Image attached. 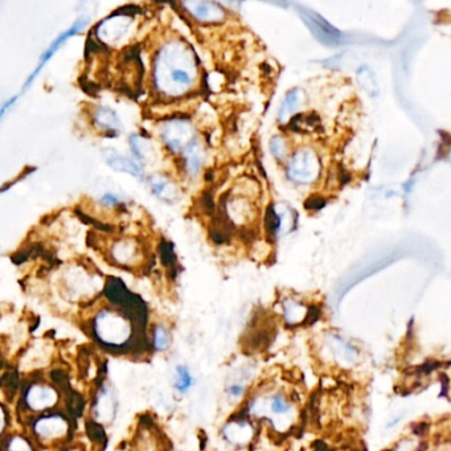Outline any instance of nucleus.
Instances as JSON below:
<instances>
[{"label": "nucleus", "instance_id": "f257e3e1", "mask_svg": "<svg viewBox=\"0 0 451 451\" xmlns=\"http://www.w3.org/2000/svg\"><path fill=\"white\" fill-rule=\"evenodd\" d=\"M197 78V61L193 52L182 42L166 44L158 53L154 80L166 96L180 97L193 87Z\"/></svg>", "mask_w": 451, "mask_h": 451}, {"label": "nucleus", "instance_id": "f03ea898", "mask_svg": "<svg viewBox=\"0 0 451 451\" xmlns=\"http://www.w3.org/2000/svg\"><path fill=\"white\" fill-rule=\"evenodd\" d=\"M93 330L97 340L110 347H122L129 343L132 327L127 318L114 310H102L93 323Z\"/></svg>", "mask_w": 451, "mask_h": 451}, {"label": "nucleus", "instance_id": "7ed1b4c3", "mask_svg": "<svg viewBox=\"0 0 451 451\" xmlns=\"http://www.w3.org/2000/svg\"><path fill=\"white\" fill-rule=\"evenodd\" d=\"M161 138L166 145L176 154H183L187 145L197 138L192 125L184 119H171L161 129Z\"/></svg>", "mask_w": 451, "mask_h": 451}, {"label": "nucleus", "instance_id": "20e7f679", "mask_svg": "<svg viewBox=\"0 0 451 451\" xmlns=\"http://www.w3.org/2000/svg\"><path fill=\"white\" fill-rule=\"evenodd\" d=\"M319 174V160L311 150H301L294 154L289 163L288 175L294 182L310 183Z\"/></svg>", "mask_w": 451, "mask_h": 451}, {"label": "nucleus", "instance_id": "39448f33", "mask_svg": "<svg viewBox=\"0 0 451 451\" xmlns=\"http://www.w3.org/2000/svg\"><path fill=\"white\" fill-rule=\"evenodd\" d=\"M87 21H89V17H87V16H82V17H80L77 21H74V24H73L71 28L67 29V30H64L61 35H58V39H56L53 43L51 44V45L46 48V51H45L43 55H42V58H40L39 62H37L36 69H35L33 72L30 73L28 80H27L26 84H24V87H23V90H21V93H24V91H26L32 84H33V81L36 80V77L39 76V73L42 72V69H43L44 67L46 65V62L55 56V53L58 52V49H60L64 44L67 43L71 37H73L74 35H77L81 29L87 27Z\"/></svg>", "mask_w": 451, "mask_h": 451}, {"label": "nucleus", "instance_id": "423d86ee", "mask_svg": "<svg viewBox=\"0 0 451 451\" xmlns=\"http://www.w3.org/2000/svg\"><path fill=\"white\" fill-rule=\"evenodd\" d=\"M68 430V422L60 414L43 416L33 423V433L42 442L60 441L67 436Z\"/></svg>", "mask_w": 451, "mask_h": 451}, {"label": "nucleus", "instance_id": "0eeeda50", "mask_svg": "<svg viewBox=\"0 0 451 451\" xmlns=\"http://www.w3.org/2000/svg\"><path fill=\"white\" fill-rule=\"evenodd\" d=\"M291 407L289 401L281 396V394H274L269 398L265 400H256L253 401L251 407H250V412L254 416H265L266 418L270 420H281L285 417L290 416Z\"/></svg>", "mask_w": 451, "mask_h": 451}, {"label": "nucleus", "instance_id": "6e6552de", "mask_svg": "<svg viewBox=\"0 0 451 451\" xmlns=\"http://www.w3.org/2000/svg\"><path fill=\"white\" fill-rule=\"evenodd\" d=\"M131 26V19L127 14L112 15L105 19L97 28V37L105 44H116L125 37Z\"/></svg>", "mask_w": 451, "mask_h": 451}, {"label": "nucleus", "instance_id": "1a4fd4ad", "mask_svg": "<svg viewBox=\"0 0 451 451\" xmlns=\"http://www.w3.org/2000/svg\"><path fill=\"white\" fill-rule=\"evenodd\" d=\"M58 394L48 385H30L24 394V403L33 412H43L58 404Z\"/></svg>", "mask_w": 451, "mask_h": 451}, {"label": "nucleus", "instance_id": "9d476101", "mask_svg": "<svg viewBox=\"0 0 451 451\" xmlns=\"http://www.w3.org/2000/svg\"><path fill=\"white\" fill-rule=\"evenodd\" d=\"M182 6L199 23H218L225 19V10L215 1H189Z\"/></svg>", "mask_w": 451, "mask_h": 451}, {"label": "nucleus", "instance_id": "9b49d317", "mask_svg": "<svg viewBox=\"0 0 451 451\" xmlns=\"http://www.w3.org/2000/svg\"><path fill=\"white\" fill-rule=\"evenodd\" d=\"M103 158L106 164L113 168L114 171L118 173H125V174L131 175L134 177H136L138 180H143L145 179V170H143V164L139 160L135 158H129L123 154H119L114 150L109 148L103 152Z\"/></svg>", "mask_w": 451, "mask_h": 451}, {"label": "nucleus", "instance_id": "f8f14e48", "mask_svg": "<svg viewBox=\"0 0 451 451\" xmlns=\"http://www.w3.org/2000/svg\"><path fill=\"white\" fill-rule=\"evenodd\" d=\"M94 125L107 136H116L122 130V122L116 112L107 106H98L93 116Z\"/></svg>", "mask_w": 451, "mask_h": 451}, {"label": "nucleus", "instance_id": "ddd939ff", "mask_svg": "<svg viewBox=\"0 0 451 451\" xmlns=\"http://www.w3.org/2000/svg\"><path fill=\"white\" fill-rule=\"evenodd\" d=\"M301 14L303 15L307 26L319 37L320 40L326 43H337V40L340 39V33L333 26H330L323 17H320L319 15L310 11H303Z\"/></svg>", "mask_w": 451, "mask_h": 451}, {"label": "nucleus", "instance_id": "4468645a", "mask_svg": "<svg viewBox=\"0 0 451 451\" xmlns=\"http://www.w3.org/2000/svg\"><path fill=\"white\" fill-rule=\"evenodd\" d=\"M147 183H148V187L151 189V192L161 202L174 203L175 200L177 199V196H179L176 186L168 177H166L163 175H151L148 177Z\"/></svg>", "mask_w": 451, "mask_h": 451}, {"label": "nucleus", "instance_id": "2eb2a0df", "mask_svg": "<svg viewBox=\"0 0 451 451\" xmlns=\"http://www.w3.org/2000/svg\"><path fill=\"white\" fill-rule=\"evenodd\" d=\"M222 436L233 446H247L253 436V427L247 422H231L222 429Z\"/></svg>", "mask_w": 451, "mask_h": 451}, {"label": "nucleus", "instance_id": "dca6fc26", "mask_svg": "<svg viewBox=\"0 0 451 451\" xmlns=\"http://www.w3.org/2000/svg\"><path fill=\"white\" fill-rule=\"evenodd\" d=\"M183 160L189 175H197L204 161V150L199 138H195L183 151Z\"/></svg>", "mask_w": 451, "mask_h": 451}, {"label": "nucleus", "instance_id": "f3484780", "mask_svg": "<svg viewBox=\"0 0 451 451\" xmlns=\"http://www.w3.org/2000/svg\"><path fill=\"white\" fill-rule=\"evenodd\" d=\"M129 143H130L131 151H132L134 158L139 160L142 164L154 159L155 150H154V147L151 145V143L145 138H143V136H141L138 134H134V135H131L130 139H129Z\"/></svg>", "mask_w": 451, "mask_h": 451}, {"label": "nucleus", "instance_id": "a211bd4d", "mask_svg": "<svg viewBox=\"0 0 451 451\" xmlns=\"http://www.w3.org/2000/svg\"><path fill=\"white\" fill-rule=\"evenodd\" d=\"M195 385V378L186 364H177L174 371L173 387L180 394H186Z\"/></svg>", "mask_w": 451, "mask_h": 451}, {"label": "nucleus", "instance_id": "6ab92c4d", "mask_svg": "<svg viewBox=\"0 0 451 451\" xmlns=\"http://www.w3.org/2000/svg\"><path fill=\"white\" fill-rule=\"evenodd\" d=\"M96 414L102 422H110L114 420L116 414V401L109 391H103L100 394L96 405Z\"/></svg>", "mask_w": 451, "mask_h": 451}, {"label": "nucleus", "instance_id": "aec40b11", "mask_svg": "<svg viewBox=\"0 0 451 451\" xmlns=\"http://www.w3.org/2000/svg\"><path fill=\"white\" fill-rule=\"evenodd\" d=\"M303 100V93L299 90V89H292L290 90L285 100L282 102L281 105V109H279V121H285L288 118H290L291 114L299 107L301 102Z\"/></svg>", "mask_w": 451, "mask_h": 451}, {"label": "nucleus", "instance_id": "412c9836", "mask_svg": "<svg viewBox=\"0 0 451 451\" xmlns=\"http://www.w3.org/2000/svg\"><path fill=\"white\" fill-rule=\"evenodd\" d=\"M171 344H173V335L170 333V330L163 324L155 326V328L152 331V347L157 352H166L171 347Z\"/></svg>", "mask_w": 451, "mask_h": 451}, {"label": "nucleus", "instance_id": "4be33fe9", "mask_svg": "<svg viewBox=\"0 0 451 451\" xmlns=\"http://www.w3.org/2000/svg\"><path fill=\"white\" fill-rule=\"evenodd\" d=\"M135 253L136 249L134 247V244L131 241H121L112 250V256L121 265H130L135 257Z\"/></svg>", "mask_w": 451, "mask_h": 451}, {"label": "nucleus", "instance_id": "5701e85b", "mask_svg": "<svg viewBox=\"0 0 451 451\" xmlns=\"http://www.w3.org/2000/svg\"><path fill=\"white\" fill-rule=\"evenodd\" d=\"M305 315V310H303L302 306L298 305V303H295L292 301H289L288 303H285V317H286V319L290 324H295V323L301 321V320L303 319Z\"/></svg>", "mask_w": 451, "mask_h": 451}, {"label": "nucleus", "instance_id": "b1692460", "mask_svg": "<svg viewBox=\"0 0 451 451\" xmlns=\"http://www.w3.org/2000/svg\"><path fill=\"white\" fill-rule=\"evenodd\" d=\"M4 451H35L32 445L29 443L28 439L23 436H15L10 438V441L6 443Z\"/></svg>", "mask_w": 451, "mask_h": 451}, {"label": "nucleus", "instance_id": "393cba45", "mask_svg": "<svg viewBox=\"0 0 451 451\" xmlns=\"http://www.w3.org/2000/svg\"><path fill=\"white\" fill-rule=\"evenodd\" d=\"M270 151H272L273 157L276 158V159H283L286 157V154H288V147H286V143H285L283 138L274 136L270 141Z\"/></svg>", "mask_w": 451, "mask_h": 451}, {"label": "nucleus", "instance_id": "a878e982", "mask_svg": "<svg viewBox=\"0 0 451 451\" xmlns=\"http://www.w3.org/2000/svg\"><path fill=\"white\" fill-rule=\"evenodd\" d=\"M245 391H247V387H245V384L242 381H234V382L229 384L227 387V394H228V397H231L233 400L241 398L245 394Z\"/></svg>", "mask_w": 451, "mask_h": 451}, {"label": "nucleus", "instance_id": "bb28decb", "mask_svg": "<svg viewBox=\"0 0 451 451\" xmlns=\"http://www.w3.org/2000/svg\"><path fill=\"white\" fill-rule=\"evenodd\" d=\"M100 203L105 205V206H116L119 204V199L114 195H112V193H106L105 196H102Z\"/></svg>", "mask_w": 451, "mask_h": 451}]
</instances>
